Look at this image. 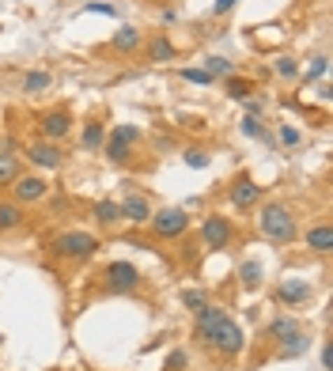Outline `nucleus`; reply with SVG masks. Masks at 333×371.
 Segmentation results:
<instances>
[{"instance_id":"obj_1","label":"nucleus","mask_w":333,"mask_h":371,"mask_svg":"<svg viewBox=\"0 0 333 371\" xmlns=\"http://www.w3.org/2000/svg\"><path fill=\"white\" fill-rule=\"evenodd\" d=\"M197 337L205 341L208 349H216L220 356H239V352H243V345H246L243 326H239L231 314H224L220 307L197 311Z\"/></svg>"},{"instance_id":"obj_2","label":"nucleus","mask_w":333,"mask_h":371,"mask_svg":"<svg viewBox=\"0 0 333 371\" xmlns=\"http://www.w3.org/2000/svg\"><path fill=\"white\" fill-rule=\"evenodd\" d=\"M257 227H262V235L269 239V243H292L295 239V216H292L288 205H281V201L262 205V212H257Z\"/></svg>"},{"instance_id":"obj_3","label":"nucleus","mask_w":333,"mask_h":371,"mask_svg":"<svg viewBox=\"0 0 333 371\" xmlns=\"http://www.w3.org/2000/svg\"><path fill=\"white\" fill-rule=\"evenodd\" d=\"M103 288L122 295V292H136L141 288V269L133 262H110L106 273H103Z\"/></svg>"},{"instance_id":"obj_4","label":"nucleus","mask_w":333,"mask_h":371,"mask_svg":"<svg viewBox=\"0 0 333 371\" xmlns=\"http://www.w3.org/2000/svg\"><path fill=\"white\" fill-rule=\"evenodd\" d=\"M53 250L61 258H91L99 250V239L91 231H64V235L53 239Z\"/></svg>"},{"instance_id":"obj_5","label":"nucleus","mask_w":333,"mask_h":371,"mask_svg":"<svg viewBox=\"0 0 333 371\" xmlns=\"http://www.w3.org/2000/svg\"><path fill=\"white\" fill-rule=\"evenodd\" d=\"M148 224H152V231L160 239H178L190 231V216H186V209H163V212H152Z\"/></svg>"},{"instance_id":"obj_6","label":"nucleus","mask_w":333,"mask_h":371,"mask_svg":"<svg viewBox=\"0 0 333 371\" xmlns=\"http://www.w3.org/2000/svg\"><path fill=\"white\" fill-rule=\"evenodd\" d=\"M38 133H42V141H53V144H61L64 136L72 133V114L64 106H53V110H45V114L38 118Z\"/></svg>"},{"instance_id":"obj_7","label":"nucleus","mask_w":333,"mask_h":371,"mask_svg":"<svg viewBox=\"0 0 333 371\" xmlns=\"http://www.w3.org/2000/svg\"><path fill=\"white\" fill-rule=\"evenodd\" d=\"M231 235H235V227H231L227 216H205V224H201V243L208 250H227Z\"/></svg>"},{"instance_id":"obj_8","label":"nucleus","mask_w":333,"mask_h":371,"mask_svg":"<svg viewBox=\"0 0 333 371\" xmlns=\"http://www.w3.org/2000/svg\"><path fill=\"white\" fill-rule=\"evenodd\" d=\"M136 141H141V129H136V125H118L114 133H110V141L103 144L106 148V160H114V163L129 160V148H133Z\"/></svg>"},{"instance_id":"obj_9","label":"nucleus","mask_w":333,"mask_h":371,"mask_svg":"<svg viewBox=\"0 0 333 371\" xmlns=\"http://www.w3.org/2000/svg\"><path fill=\"white\" fill-rule=\"evenodd\" d=\"M27 160L34 167H42V171H57L64 163V148L53 141H34V144H27Z\"/></svg>"},{"instance_id":"obj_10","label":"nucleus","mask_w":333,"mask_h":371,"mask_svg":"<svg viewBox=\"0 0 333 371\" xmlns=\"http://www.w3.org/2000/svg\"><path fill=\"white\" fill-rule=\"evenodd\" d=\"M12 193H15V205H34V201H42L50 193V182L38 178V174H20L12 182Z\"/></svg>"},{"instance_id":"obj_11","label":"nucleus","mask_w":333,"mask_h":371,"mask_svg":"<svg viewBox=\"0 0 333 371\" xmlns=\"http://www.w3.org/2000/svg\"><path fill=\"white\" fill-rule=\"evenodd\" d=\"M276 300L288 303V307H299V303L311 300V284L303 281V276H284V281L276 284Z\"/></svg>"},{"instance_id":"obj_12","label":"nucleus","mask_w":333,"mask_h":371,"mask_svg":"<svg viewBox=\"0 0 333 371\" xmlns=\"http://www.w3.org/2000/svg\"><path fill=\"white\" fill-rule=\"evenodd\" d=\"M118 209H122V220H129V224H148L152 220V205H148V197H141V193H125L118 201Z\"/></svg>"},{"instance_id":"obj_13","label":"nucleus","mask_w":333,"mask_h":371,"mask_svg":"<svg viewBox=\"0 0 333 371\" xmlns=\"http://www.w3.org/2000/svg\"><path fill=\"white\" fill-rule=\"evenodd\" d=\"M262 201V186H257L254 178H235V186H231V205L235 209H250V205H257Z\"/></svg>"},{"instance_id":"obj_14","label":"nucleus","mask_w":333,"mask_h":371,"mask_svg":"<svg viewBox=\"0 0 333 371\" xmlns=\"http://www.w3.org/2000/svg\"><path fill=\"white\" fill-rule=\"evenodd\" d=\"M295 333H303V326L295 318H288V314H276V318L269 322V337H276V345H288Z\"/></svg>"},{"instance_id":"obj_15","label":"nucleus","mask_w":333,"mask_h":371,"mask_svg":"<svg viewBox=\"0 0 333 371\" xmlns=\"http://www.w3.org/2000/svg\"><path fill=\"white\" fill-rule=\"evenodd\" d=\"M307 246L314 250V254H330V250H333V231H330V224L307 227Z\"/></svg>"},{"instance_id":"obj_16","label":"nucleus","mask_w":333,"mask_h":371,"mask_svg":"<svg viewBox=\"0 0 333 371\" xmlns=\"http://www.w3.org/2000/svg\"><path fill=\"white\" fill-rule=\"evenodd\" d=\"M114 46L118 53H133V50H141V31H136V27H118L114 31Z\"/></svg>"},{"instance_id":"obj_17","label":"nucleus","mask_w":333,"mask_h":371,"mask_svg":"<svg viewBox=\"0 0 333 371\" xmlns=\"http://www.w3.org/2000/svg\"><path fill=\"white\" fill-rule=\"evenodd\" d=\"M174 53H178V50H174V42L171 38H166V34H155V38L152 42H148V57H152V61H174Z\"/></svg>"},{"instance_id":"obj_18","label":"nucleus","mask_w":333,"mask_h":371,"mask_svg":"<svg viewBox=\"0 0 333 371\" xmlns=\"http://www.w3.org/2000/svg\"><path fill=\"white\" fill-rule=\"evenodd\" d=\"M80 144L87 148V152H95V148H103V144H106V125H103V122H87V125H83V136H80Z\"/></svg>"},{"instance_id":"obj_19","label":"nucleus","mask_w":333,"mask_h":371,"mask_svg":"<svg viewBox=\"0 0 333 371\" xmlns=\"http://www.w3.org/2000/svg\"><path fill=\"white\" fill-rule=\"evenodd\" d=\"M23 224V205L15 201H0V231H12Z\"/></svg>"},{"instance_id":"obj_20","label":"nucleus","mask_w":333,"mask_h":371,"mask_svg":"<svg viewBox=\"0 0 333 371\" xmlns=\"http://www.w3.org/2000/svg\"><path fill=\"white\" fill-rule=\"evenodd\" d=\"M15 178H20V155L0 152V190H4V186H12Z\"/></svg>"},{"instance_id":"obj_21","label":"nucleus","mask_w":333,"mask_h":371,"mask_svg":"<svg viewBox=\"0 0 333 371\" xmlns=\"http://www.w3.org/2000/svg\"><path fill=\"white\" fill-rule=\"evenodd\" d=\"M95 220H99L103 227L118 224V220H122V209H118V201H99V205H95Z\"/></svg>"},{"instance_id":"obj_22","label":"nucleus","mask_w":333,"mask_h":371,"mask_svg":"<svg viewBox=\"0 0 333 371\" xmlns=\"http://www.w3.org/2000/svg\"><path fill=\"white\" fill-rule=\"evenodd\" d=\"M50 83H53L50 72H27V76H23V91H27V95H42Z\"/></svg>"},{"instance_id":"obj_23","label":"nucleus","mask_w":333,"mask_h":371,"mask_svg":"<svg viewBox=\"0 0 333 371\" xmlns=\"http://www.w3.org/2000/svg\"><path fill=\"white\" fill-rule=\"evenodd\" d=\"M205 72H208V76L212 80H216V76H235V64H231L227 57H205Z\"/></svg>"},{"instance_id":"obj_24","label":"nucleus","mask_w":333,"mask_h":371,"mask_svg":"<svg viewBox=\"0 0 333 371\" xmlns=\"http://www.w3.org/2000/svg\"><path fill=\"white\" fill-rule=\"evenodd\" d=\"M239 129H243V136H254V141H265V144H273L276 136H269L262 129V122H257V118H243V122H239Z\"/></svg>"},{"instance_id":"obj_25","label":"nucleus","mask_w":333,"mask_h":371,"mask_svg":"<svg viewBox=\"0 0 333 371\" xmlns=\"http://www.w3.org/2000/svg\"><path fill=\"white\" fill-rule=\"evenodd\" d=\"M307 349H311V337H307V333H295L288 345H281V356H284V360H292V356H303Z\"/></svg>"},{"instance_id":"obj_26","label":"nucleus","mask_w":333,"mask_h":371,"mask_svg":"<svg viewBox=\"0 0 333 371\" xmlns=\"http://www.w3.org/2000/svg\"><path fill=\"white\" fill-rule=\"evenodd\" d=\"M239 276H243V284H246V288H257V284H262V265H257L254 258H250V262H243V265H239Z\"/></svg>"},{"instance_id":"obj_27","label":"nucleus","mask_w":333,"mask_h":371,"mask_svg":"<svg viewBox=\"0 0 333 371\" xmlns=\"http://www.w3.org/2000/svg\"><path fill=\"white\" fill-rule=\"evenodd\" d=\"M190 368V352L186 349H171L163 360V371H186Z\"/></svg>"},{"instance_id":"obj_28","label":"nucleus","mask_w":333,"mask_h":371,"mask_svg":"<svg viewBox=\"0 0 333 371\" xmlns=\"http://www.w3.org/2000/svg\"><path fill=\"white\" fill-rule=\"evenodd\" d=\"M182 303H186V307L197 314V311H205V307H208V295L201 292V288H190V292H182Z\"/></svg>"},{"instance_id":"obj_29","label":"nucleus","mask_w":333,"mask_h":371,"mask_svg":"<svg viewBox=\"0 0 333 371\" xmlns=\"http://www.w3.org/2000/svg\"><path fill=\"white\" fill-rule=\"evenodd\" d=\"M224 88H227V95H231V99H246V95H250V83H246L243 76H227V80H224Z\"/></svg>"},{"instance_id":"obj_30","label":"nucleus","mask_w":333,"mask_h":371,"mask_svg":"<svg viewBox=\"0 0 333 371\" xmlns=\"http://www.w3.org/2000/svg\"><path fill=\"white\" fill-rule=\"evenodd\" d=\"M276 76L295 80V76H299V61H295V57H276Z\"/></svg>"},{"instance_id":"obj_31","label":"nucleus","mask_w":333,"mask_h":371,"mask_svg":"<svg viewBox=\"0 0 333 371\" xmlns=\"http://www.w3.org/2000/svg\"><path fill=\"white\" fill-rule=\"evenodd\" d=\"M182 160H186V167H193V171H205V167H208V155L201 152V148H186Z\"/></svg>"},{"instance_id":"obj_32","label":"nucleus","mask_w":333,"mask_h":371,"mask_svg":"<svg viewBox=\"0 0 333 371\" xmlns=\"http://www.w3.org/2000/svg\"><path fill=\"white\" fill-rule=\"evenodd\" d=\"M326 72H330V57H314L311 69H307V83H311V80H322Z\"/></svg>"},{"instance_id":"obj_33","label":"nucleus","mask_w":333,"mask_h":371,"mask_svg":"<svg viewBox=\"0 0 333 371\" xmlns=\"http://www.w3.org/2000/svg\"><path fill=\"white\" fill-rule=\"evenodd\" d=\"M303 141V133H299V129H295V125H281V144H288V148H295V144H299Z\"/></svg>"},{"instance_id":"obj_34","label":"nucleus","mask_w":333,"mask_h":371,"mask_svg":"<svg viewBox=\"0 0 333 371\" xmlns=\"http://www.w3.org/2000/svg\"><path fill=\"white\" fill-rule=\"evenodd\" d=\"M83 12H99V15H118L114 4H106V0H91V4H83Z\"/></svg>"},{"instance_id":"obj_35","label":"nucleus","mask_w":333,"mask_h":371,"mask_svg":"<svg viewBox=\"0 0 333 371\" xmlns=\"http://www.w3.org/2000/svg\"><path fill=\"white\" fill-rule=\"evenodd\" d=\"M182 80H190V83H212V76L205 69H182Z\"/></svg>"},{"instance_id":"obj_36","label":"nucleus","mask_w":333,"mask_h":371,"mask_svg":"<svg viewBox=\"0 0 333 371\" xmlns=\"http://www.w3.org/2000/svg\"><path fill=\"white\" fill-rule=\"evenodd\" d=\"M235 4H239V0H216V4H212V15H227Z\"/></svg>"},{"instance_id":"obj_37","label":"nucleus","mask_w":333,"mask_h":371,"mask_svg":"<svg viewBox=\"0 0 333 371\" xmlns=\"http://www.w3.org/2000/svg\"><path fill=\"white\" fill-rule=\"evenodd\" d=\"M262 110H265L262 99H250V103H246V118H262Z\"/></svg>"},{"instance_id":"obj_38","label":"nucleus","mask_w":333,"mask_h":371,"mask_svg":"<svg viewBox=\"0 0 333 371\" xmlns=\"http://www.w3.org/2000/svg\"><path fill=\"white\" fill-rule=\"evenodd\" d=\"M322 368H333V345H322Z\"/></svg>"}]
</instances>
